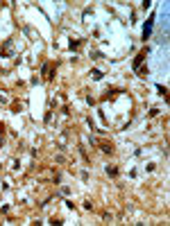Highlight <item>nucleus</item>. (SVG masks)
Instances as JSON below:
<instances>
[{
	"label": "nucleus",
	"instance_id": "f257e3e1",
	"mask_svg": "<svg viewBox=\"0 0 170 226\" xmlns=\"http://www.w3.org/2000/svg\"><path fill=\"white\" fill-rule=\"evenodd\" d=\"M150 30H152V18L147 20V25H145V30H143V39H147V36H150Z\"/></svg>",
	"mask_w": 170,
	"mask_h": 226
}]
</instances>
